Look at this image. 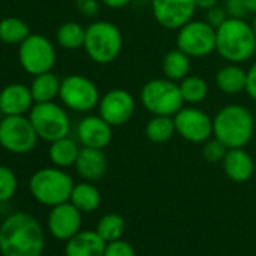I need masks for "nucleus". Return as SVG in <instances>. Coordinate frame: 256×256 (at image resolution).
Listing matches in <instances>:
<instances>
[{"mask_svg":"<svg viewBox=\"0 0 256 256\" xmlns=\"http://www.w3.org/2000/svg\"><path fill=\"white\" fill-rule=\"evenodd\" d=\"M30 35V29L26 22L17 17H6L0 20V41L5 44H22Z\"/></svg>","mask_w":256,"mask_h":256,"instance_id":"nucleus-29","label":"nucleus"},{"mask_svg":"<svg viewBox=\"0 0 256 256\" xmlns=\"http://www.w3.org/2000/svg\"><path fill=\"white\" fill-rule=\"evenodd\" d=\"M136 112L134 96L120 88L107 90L98 102V114L112 126H120L130 122Z\"/></svg>","mask_w":256,"mask_h":256,"instance_id":"nucleus-13","label":"nucleus"},{"mask_svg":"<svg viewBox=\"0 0 256 256\" xmlns=\"http://www.w3.org/2000/svg\"><path fill=\"white\" fill-rule=\"evenodd\" d=\"M222 166L226 176L234 182H246L254 174V162L244 148L228 150Z\"/></svg>","mask_w":256,"mask_h":256,"instance_id":"nucleus-18","label":"nucleus"},{"mask_svg":"<svg viewBox=\"0 0 256 256\" xmlns=\"http://www.w3.org/2000/svg\"><path fill=\"white\" fill-rule=\"evenodd\" d=\"M133 0H101V4L110 10H120L125 8L126 5H130Z\"/></svg>","mask_w":256,"mask_h":256,"instance_id":"nucleus-38","label":"nucleus"},{"mask_svg":"<svg viewBox=\"0 0 256 256\" xmlns=\"http://www.w3.org/2000/svg\"><path fill=\"white\" fill-rule=\"evenodd\" d=\"M30 86L23 83H11L0 90V112L4 116L26 114L34 107Z\"/></svg>","mask_w":256,"mask_h":256,"instance_id":"nucleus-17","label":"nucleus"},{"mask_svg":"<svg viewBox=\"0 0 256 256\" xmlns=\"http://www.w3.org/2000/svg\"><path fill=\"white\" fill-rule=\"evenodd\" d=\"M224 10L229 17L244 18V16H247L244 0H224Z\"/></svg>","mask_w":256,"mask_h":256,"instance_id":"nucleus-36","label":"nucleus"},{"mask_svg":"<svg viewBox=\"0 0 256 256\" xmlns=\"http://www.w3.org/2000/svg\"><path fill=\"white\" fill-rule=\"evenodd\" d=\"M0 114H2V112H0Z\"/></svg>","mask_w":256,"mask_h":256,"instance_id":"nucleus-42","label":"nucleus"},{"mask_svg":"<svg viewBox=\"0 0 256 256\" xmlns=\"http://www.w3.org/2000/svg\"><path fill=\"white\" fill-rule=\"evenodd\" d=\"M139 100L146 112L162 116H175L186 104L180 83L166 77L146 82L140 89Z\"/></svg>","mask_w":256,"mask_h":256,"instance_id":"nucleus-6","label":"nucleus"},{"mask_svg":"<svg viewBox=\"0 0 256 256\" xmlns=\"http://www.w3.org/2000/svg\"><path fill=\"white\" fill-rule=\"evenodd\" d=\"M60 83H62V80L56 74H53L52 71L34 76V80H32V84H30L34 101L35 102L54 101V98L59 96Z\"/></svg>","mask_w":256,"mask_h":256,"instance_id":"nucleus-24","label":"nucleus"},{"mask_svg":"<svg viewBox=\"0 0 256 256\" xmlns=\"http://www.w3.org/2000/svg\"><path fill=\"white\" fill-rule=\"evenodd\" d=\"M76 8L80 16L86 18H95L101 10V0H76Z\"/></svg>","mask_w":256,"mask_h":256,"instance_id":"nucleus-34","label":"nucleus"},{"mask_svg":"<svg viewBox=\"0 0 256 256\" xmlns=\"http://www.w3.org/2000/svg\"><path fill=\"white\" fill-rule=\"evenodd\" d=\"M59 98L62 104L77 113H89L100 102L98 86L82 74H71L60 83Z\"/></svg>","mask_w":256,"mask_h":256,"instance_id":"nucleus-9","label":"nucleus"},{"mask_svg":"<svg viewBox=\"0 0 256 256\" xmlns=\"http://www.w3.org/2000/svg\"><path fill=\"white\" fill-rule=\"evenodd\" d=\"M82 226V211L71 202H64L53 206L48 216V229L58 240H70Z\"/></svg>","mask_w":256,"mask_h":256,"instance_id":"nucleus-15","label":"nucleus"},{"mask_svg":"<svg viewBox=\"0 0 256 256\" xmlns=\"http://www.w3.org/2000/svg\"><path fill=\"white\" fill-rule=\"evenodd\" d=\"M29 119L35 128L40 139L52 144L62 138L70 136L71 120L66 110L56 104L54 101L48 102H35L29 112Z\"/></svg>","mask_w":256,"mask_h":256,"instance_id":"nucleus-7","label":"nucleus"},{"mask_svg":"<svg viewBox=\"0 0 256 256\" xmlns=\"http://www.w3.org/2000/svg\"><path fill=\"white\" fill-rule=\"evenodd\" d=\"M70 202L74 206H77L82 212H92L100 206L101 194L94 184L86 181V182L74 184Z\"/></svg>","mask_w":256,"mask_h":256,"instance_id":"nucleus-26","label":"nucleus"},{"mask_svg":"<svg viewBox=\"0 0 256 256\" xmlns=\"http://www.w3.org/2000/svg\"><path fill=\"white\" fill-rule=\"evenodd\" d=\"M74 188L72 178L60 168H44L36 170L30 181L29 190L32 196L42 205L56 206L68 202Z\"/></svg>","mask_w":256,"mask_h":256,"instance_id":"nucleus-5","label":"nucleus"},{"mask_svg":"<svg viewBox=\"0 0 256 256\" xmlns=\"http://www.w3.org/2000/svg\"><path fill=\"white\" fill-rule=\"evenodd\" d=\"M44 232L28 212L11 214L0 226V252L4 256H41Z\"/></svg>","mask_w":256,"mask_h":256,"instance_id":"nucleus-1","label":"nucleus"},{"mask_svg":"<svg viewBox=\"0 0 256 256\" xmlns=\"http://www.w3.org/2000/svg\"><path fill=\"white\" fill-rule=\"evenodd\" d=\"M38 134L24 114L4 116L0 119V146L12 154H28L38 142Z\"/></svg>","mask_w":256,"mask_h":256,"instance_id":"nucleus-8","label":"nucleus"},{"mask_svg":"<svg viewBox=\"0 0 256 256\" xmlns=\"http://www.w3.org/2000/svg\"><path fill=\"white\" fill-rule=\"evenodd\" d=\"M80 150L82 148L78 146V144L70 136H66L50 144L48 157L56 168L65 169L76 164Z\"/></svg>","mask_w":256,"mask_h":256,"instance_id":"nucleus-22","label":"nucleus"},{"mask_svg":"<svg viewBox=\"0 0 256 256\" xmlns=\"http://www.w3.org/2000/svg\"><path fill=\"white\" fill-rule=\"evenodd\" d=\"M18 60L22 68L30 76L48 72L56 64L54 46L47 36L40 34H30L20 44Z\"/></svg>","mask_w":256,"mask_h":256,"instance_id":"nucleus-10","label":"nucleus"},{"mask_svg":"<svg viewBox=\"0 0 256 256\" xmlns=\"http://www.w3.org/2000/svg\"><path fill=\"white\" fill-rule=\"evenodd\" d=\"M17 175L8 166H0V202H8L17 192Z\"/></svg>","mask_w":256,"mask_h":256,"instance_id":"nucleus-31","label":"nucleus"},{"mask_svg":"<svg viewBox=\"0 0 256 256\" xmlns=\"http://www.w3.org/2000/svg\"><path fill=\"white\" fill-rule=\"evenodd\" d=\"M250 100L256 102V60L248 66L247 70V82H246V90H244Z\"/></svg>","mask_w":256,"mask_h":256,"instance_id":"nucleus-37","label":"nucleus"},{"mask_svg":"<svg viewBox=\"0 0 256 256\" xmlns=\"http://www.w3.org/2000/svg\"><path fill=\"white\" fill-rule=\"evenodd\" d=\"M247 70L240 64H228L216 72V84L226 95H236L246 90Z\"/></svg>","mask_w":256,"mask_h":256,"instance_id":"nucleus-21","label":"nucleus"},{"mask_svg":"<svg viewBox=\"0 0 256 256\" xmlns=\"http://www.w3.org/2000/svg\"><path fill=\"white\" fill-rule=\"evenodd\" d=\"M252 28H253V32H254V36H256V14L253 16V20H252Z\"/></svg>","mask_w":256,"mask_h":256,"instance_id":"nucleus-41","label":"nucleus"},{"mask_svg":"<svg viewBox=\"0 0 256 256\" xmlns=\"http://www.w3.org/2000/svg\"><path fill=\"white\" fill-rule=\"evenodd\" d=\"M206 14H205V22L208 23V24H211L214 29H217L218 26H222L228 18H229V16H228V12H226V10H224V6H214V8H211V10H208V11H205Z\"/></svg>","mask_w":256,"mask_h":256,"instance_id":"nucleus-35","label":"nucleus"},{"mask_svg":"<svg viewBox=\"0 0 256 256\" xmlns=\"http://www.w3.org/2000/svg\"><path fill=\"white\" fill-rule=\"evenodd\" d=\"M74 166L84 181H98L107 172V158L102 150L83 146Z\"/></svg>","mask_w":256,"mask_h":256,"instance_id":"nucleus-19","label":"nucleus"},{"mask_svg":"<svg viewBox=\"0 0 256 256\" xmlns=\"http://www.w3.org/2000/svg\"><path fill=\"white\" fill-rule=\"evenodd\" d=\"M254 134V118L241 104H228L212 118V138L228 150L244 148Z\"/></svg>","mask_w":256,"mask_h":256,"instance_id":"nucleus-3","label":"nucleus"},{"mask_svg":"<svg viewBox=\"0 0 256 256\" xmlns=\"http://www.w3.org/2000/svg\"><path fill=\"white\" fill-rule=\"evenodd\" d=\"M196 11V0H151L152 17L168 30H180L193 20Z\"/></svg>","mask_w":256,"mask_h":256,"instance_id":"nucleus-14","label":"nucleus"},{"mask_svg":"<svg viewBox=\"0 0 256 256\" xmlns=\"http://www.w3.org/2000/svg\"><path fill=\"white\" fill-rule=\"evenodd\" d=\"M182 100L188 106H198L208 96V83L199 76H187L180 82Z\"/></svg>","mask_w":256,"mask_h":256,"instance_id":"nucleus-28","label":"nucleus"},{"mask_svg":"<svg viewBox=\"0 0 256 256\" xmlns=\"http://www.w3.org/2000/svg\"><path fill=\"white\" fill-rule=\"evenodd\" d=\"M176 134L174 116H162L152 114V118L146 122L145 136L152 144H166Z\"/></svg>","mask_w":256,"mask_h":256,"instance_id":"nucleus-25","label":"nucleus"},{"mask_svg":"<svg viewBox=\"0 0 256 256\" xmlns=\"http://www.w3.org/2000/svg\"><path fill=\"white\" fill-rule=\"evenodd\" d=\"M244 6L247 10V14H256V0H244Z\"/></svg>","mask_w":256,"mask_h":256,"instance_id":"nucleus-40","label":"nucleus"},{"mask_svg":"<svg viewBox=\"0 0 256 256\" xmlns=\"http://www.w3.org/2000/svg\"><path fill=\"white\" fill-rule=\"evenodd\" d=\"M125 229V222L119 214H106L96 224V232L106 242L120 240Z\"/></svg>","mask_w":256,"mask_h":256,"instance_id":"nucleus-30","label":"nucleus"},{"mask_svg":"<svg viewBox=\"0 0 256 256\" xmlns=\"http://www.w3.org/2000/svg\"><path fill=\"white\" fill-rule=\"evenodd\" d=\"M77 138L83 146L104 150L113 138V126L100 114H88L77 125Z\"/></svg>","mask_w":256,"mask_h":256,"instance_id":"nucleus-16","label":"nucleus"},{"mask_svg":"<svg viewBox=\"0 0 256 256\" xmlns=\"http://www.w3.org/2000/svg\"><path fill=\"white\" fill-rule=\"evenodd\" d=\"M122 47V32L114 23L107 20H96L86 28L83 48L92 62L98 65H108L119 58Z\"/></svg>","mask_w":256,"mask_h":256,"instance_id":"nucleus-4","label":"nucleus"},{"mask_svg":"<svg viewBox=\"0 0 256 256\" xmlns=\"http://www.w3.org/2000/svg\"><path fill=\"white\" fill-rule=\"evenodd\" d=\"M86 28L77 22H65L56 30V41L65 50H78L84 46Z\"/></svg>","mask_w":256,"mask_h":256,"instance_id":"nucleus-27","label":"nucleus"},{"mask_svg":"<svg viewBox=\"0 0 256 256\" xmlns=\"http://www.w3.org/2000/svg\"><path fill=\"white\" fill-rule=\"evenodd\" d=\"M176 32V48L190 58L200 59L216 52V29L205 20H190Z\"/></svg>","mask_w":256,"mask_h":256,"instance_id":"nucleus-11","label":"nucleus"},{"mask_svg":"<svg viewBox=\"0 0 256 256\" xmlns=\"http://www.w3.org/2000/svg\"><path fill=\"white\" fill-rule=\"evenodd\" d=\"M217 5H218V0H196L198 10H202V11H208Z\"/></svg>","mask_w":256,"mask_h":256,"instance_id":"nucleus-39","label":"nucleus"},{"mask_svg":"<svg viewBox=\"0 0 256 256\" xmlns=\"http://www.w3.org/2000/svg\"><path fill=\"white\" fill-rule=\"evenodd\" d=\"M107 242L95 230L77 232L65 247V256H104Z\"/></svg>","mask_w":256,"mask_h":256,"instance_id":"nucleus-20","label":"nucleus"},{"mask_svg":"<svg viewBox=\"0 0 256 256\" xmlns=\"http://www.w3.org/2000/svg\"><path fill=\"white\" fill-rule=\"evenodd\" d=\"M175 130L190 144H205L212 138V118L196 106H184L175 116Z\"/></svg>","mask_w":256,"mask_h":256,"instance_id":"nucleus-12","label":"nucleus"},{"mask_svg":"<svg viewBox=\"0 0 256 256\" xmlns=\"http://www.w3.org/2000/svg\"><path fill=\"white\" fill-rule=\"evenodd\" d=\"M190 59L192 58L184 52H181L180 48L169 50L162 62V70L164 77L180 83L182 78H186L190 74V68H192Z\"/></svg>","mask_w":256,"mask_h":256,"instance_id":"nucleus-23","label":"nucleus"},{"mask_svg":"<svg viewBox=\"0 0 256 256\" xmlns=\"http://www.w3.org/2000/svg\"><path fill=\"white\" fill-rule=\"evenodd\" d=\"M104 256H136V252L126 241L116 240V241L107 242Z\"/></svg>","mask_w":256,"mask_h":256,"instance_id":"nucleus-33","label":"nucleus"},{"mask_svg":"<svg viewBox=\"0 0 256 256\" xmlns=\"http://www.w3.org/2000/svg\"><path fill=\"white\" fill-rule=\"evenodd\" d=\"M202 157L208 162V163H222L228 148L216 138L208 139L205 144H202Z\"/></svg>","mask_w":256,"mask_h":256,"instance_id":"nucleus-32","label":"nucleus"},{"mask_svg":"<svg viewBox=\"0 0 256 256\" xmlns=\"http://www.w3.org/2000/svg\"><path fill=\"white\" fill-rule=\"evenodd\" d=\"M216 53L228 64H244L256 54V36L252 23L229 17L216 29Z\"/></svg>","mask_w":256,"mask_h":256,"instance_id":"nucleus-2","label":"nucleus"}]
</instances>
